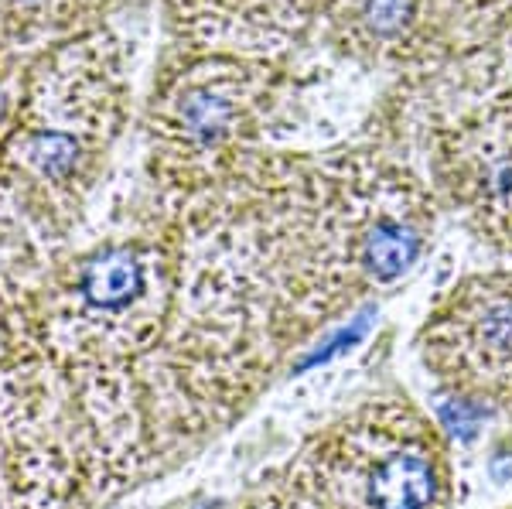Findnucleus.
I'll return each instance as SVG.
<instances>
[{
  "label": "nucleus",
  "mask_w": 512,
  "mask_h": 509,
  "mask_svg": "<svg viewBox=\"0 0 512 509\" xmlns=\"http://www.w3.org/2000/svg\"><path fill=\"white\" fill-rule=\"evenodd\" d=\"M318 479L328 509H441L448 469L414 407L373 404L328 441Z\"/></svg>",
  "instance_id": "nucleus-1"
},
{
  "label": "nucleus",
  "mask_w": 512,
  "mask_h": 509,
  "mask_svg": "<svg viewBox=\"0 0 512 509\" xmlns=\"http://www.w3.org/2000/svg\"><path fill=\"white\" fill-rule=\"evenodd\" d=\"M424 366L461 404L512 390V274L475 277L420 335Z\"/></svg>",
  "instance_id": "nucleus-2"
},
{
  "label": "nucleus",
  "mask_w": 512,
  "mask_h": 509,
  "mask_svg": "<svg viewBox=\"0 0 512 509\" xmlns=\"http://www.w3.org/2000/svg\"><path fill=\"white\" fill-rule=\"evenodd\" d=\"M113 0H0V41L38 55L59 41L103 28Z\"/></svg>",
  "instance_id": "nucleus-4"
},
{
  "label": "nucleus",
  "mask_w": 512,
  "mask_h": 509,
  "mask_svg": "<svg viewBox=\"0 0 512 509\" xmlns=\"http://www.w3.org/2000/svg\"><path fill=\"white\" fill-rule=\"evenodd\" d=\"M82 298L93 308H123L144 291V264L134 250L113 246L82 267Z\"/></svg>",
  "instance_id": "nucleus-5"
},
{
  "label": "nucleus",
  "mask_w": 512,
  "mask_h": 509,
  "mask_svg": "<svg viewBox=\"0 0 512 509\" xmlns=\"http://www.w3.org/2000/svg\"><path fill=\"white\" fill-rule=\"evenodd\" d=\"M250 69L236 62H195L161 96L164 127L185 144L212 151L236 134L243 120V96H250Z\"/></svg>",
  "instance_id": "nucleus-3"
},
{
  "label": "nucleus",
  "mask_w": 512,
  "mask_h": 509,
  "mask_svg": "<svg viewBox=\"0 0 512 509\" xmlns=\"http://www.w3.org/2000/svg\"><path fill=\"white\" fill-rule=\"evenodd\" d=\"M407 14H410L407 0H369L366 4L369 24H373L376 31H383V35H390V31L400 28V24L407 21Z\"/></svg>",
  "instance_id": "nucleus-6"
}]
</instances>
